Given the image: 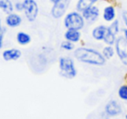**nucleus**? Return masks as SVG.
Returning a JSON list of instances; mask_svg holds the SVG:
<instances>
[{
  "label": "nucleus",
  "instance_id": "obj_1",
  "mask_svg": "<svg viewBox=\"0 0 127 119\" xmlns=\"http://www.w3.org/2000/svg\"><path fill=\"white\" fill-rule=\"evenodd\" d=\"M74 56L83 63L92 65L102 66L105 63V58L100 52L93 49L85 47H79L75 50Z\"/></svg>",
  "mask_w": 127,
  "mask_h": 119
},
{
  "label": "nucleus",
  "instance_id": "obj_2",
  "mask_svg": "<svg viewBox=\"0 0 127 119\" xmlns=\"http://www.w3.org/2000/svg\"><path fill=\"white\" fill-rule=\"evenodd\" d=\"M85 18L83 15H80L77 11H72L66 15L64 18V26L67 29H74V30H81L85 25Z\"/></svg>",
  "mask_w": 127,
  "mask_h": 119
},
{
  "label": "nucleus",
  "instance_id": "obj_3",
  "mask_svg": "<svg viewBox=\"0 0 127 119\" xmlns=\"http://www.w3.org/2000/svg\"><path fill=\"white\" fill-rule=\"evenodd\" d=\"M59 68L61 75L67 78H73L77 75L74 62L70 58H61L59 59Z\"/></svg>",
  "mask_w": 127,
  "mask_h": 119
},
{
  "label": "nucleus",
  "instance_id": "obj_4",
  "mask_svg": "<svg viewBox=\"0 0 127 119\" xmlns=\"http://www.w3.org/2000/svg\"><path fill=\"white\" fill-rule=\"evenodd\" d=\"M24 12L26 18L30 22H33L38 14V6L35 0H25L24 1Z\"/></svg>",
  "mask_w": 127,
  "mask_h": 119
},
{
  "label": "nucleus",
  "instance_id": "obj_5",
  "mask_svg": "<svg viewBox=\"0 0 127 119\" xmlns=\"http://www.w3.org/2000/svg\"><path fill=\"white\" fill-rule=\"evenodd\" d=\"M116 51L118 58L125 65H127V40L125 37H119L117 38L116 43Z\"/></svg>",
  "mask_w": 127,
  "mask_h": 119
},
{
  "label": "nucleus",
  "instance_id": "obj_6",
  "mask_svg": "<svg viewBox=\"0 0 127 119\" xmlns=\"http://www.w3.org/2000/svg\"><path fill=\"white\" fill-rule=\"evenodd\" d=\"M71 4V0H59L58 3L53 4L51 15L54 18H60L64 15Z\"/></svg>",
  "mask_w": 127,
  "mask_h": 119
},
{
  "label": "nucleus",
  "instance_id": "obj_7",
  "mask_svg": "<svg viewBox=\"0 0 127 119\" xmlns=\"http://www.w3.org/2000/svg\"><path fill=\"white\" fill-rule=\"evenodd\" d=\"M82 15H83L84 18L88 22H94L98 18L99 10L97 7L92 5L82 11Z\"/></svg>",
  "mask_w": 127,
  "mask_h": 119
},
{
  "label": "nucleus",
  "instance_id": "obj_8",
  "mask_svg": "<svg viewBox=\"0 0 127 119\" xmlns=\"http://www.w3.org/2000/svg\"><path fill=\"white\" fill-rule=\"evenodd\" d=\"M105 112L108 116H111V117L118 116L122 113V107L118 102L115 101V100H111L106 104Z\"/></svg>",
  "mask_w": 127,
  "mask_h": 119
},
{
  "label": "nucleus",
  "instance_id": "obj_9",
  "mask_svg": "<svg viewBox=\"0 0 127 119\" xmlns=\"http://www.w3.org/2000/svg\"><path fill=\"white\" fill-rule=\"evenodd\" d=\"M22 23V18L19 15L15 14V13H10L5 18V24L9 27L11 28H15L18 27L21 25Z\"/></svg>",
  "mask_w": 127,
  "mask_h": 119
},
{
  "label": "nucleus",
  "instance_id": "obj_10",
  "mask_svg": "<svg viewBox=\"0 0 127 119\" xmlns=\"http://www.w3.org/2000/svg\"><path fill=\"white\" fill-rule=\"evenodd\" d=\"M22 53L18 49H10L6 50L3 52V58L5 61H11V60H18L21 57Z\"/></svg>",
  "mask_w": 127,
  "mask_h": 119
},
{
  "label": "nucleus",
  "instance_id": "obj_11",
  "mask_svg": "<svg viewBox=\"0 0 127 119\" xmlns=\"http://www.w3.org/2000/svg\"><path fill=\"white\" fill-rule=\"evenodd\" d=\"M107 28L104 25H99V26L96 27L93 30H92V37L96 40H104V37H105L106 33H107Z\"/></svg>",
  "mask_w": 127,
  "mask_h": 119
},
{
  "label": "nucleus",
  "instance_id": "obj_12",
  "mask_svg": "<svg viewBox=\"0 0 127 119\" xmlns=\"http://www.w3.org/2000/svg\"><path fill=\"white\" fill-rule=\"evenodd\" d=\"M64 37L66 40L70 41V42L76 43L78 42L81 37V34H80L78 30H74V29H68L67 31L64 34Z\"/></svg>",
  "mask_w": 127,
  "mask_h": 119
},
{
  "label": "nucleus",
  "instance_id": "obj_13",
  "mask_svg": "<svg viewBox=\"0 0 127 119\" xmlns=\"http://www.w3.org/2000/svg\"><path fill=\"white\" fill-rule=\"evenodd\" d=\"M115 17H116V11H115L114 7L111 5L106 6L104 9V13H103L104 19L107 22H111L114 21Z\"/></svg>",
  "mask_w": 127,
  "mask_h": 119
},
{
  "label": "nucleus",
  "instance_id": "obj_14",
  "mask_svg": "<svg viewBox=\"0 0 127 119\" xmlns=\"http://www.w3.org/2000/svg\"><path fill=\"white\" fill-rule=\"evenodd\" d=\"M96 2H97V0H78L77 4V11L82 12L86 8L94 5Z\"/></svg>",
  "mask_w": 127,
  "mask_h": 119
},
{
  "label": "nucleus",
  "instance_id": "obj_15",
  "mask_svg": "<svg viewBox=\"0 0 127 119\" xmlns=\"http://www.w3.org/2000/svg\"><path fill=\"white\" fill-rule=\"evenodd\" d=\"M32 38H31V36L29 34L25 33V32L20 31L17 35V41L19 44L21 45H25V44H28L31 42Z\"/></svg>",
  "mask_w": 127,
  "mask_h": 119
},
{
  "label": "nucleus",
  "instance_id": "obj_16",
  "mask_svg": "<svg viewBox=\"0 0 127 119\" xmlns=\"http://www.w3.org/2000/svg\"><path fill=\"white\" fill-rule=\"evenodd\" d=\"M0 8L5 13L10 14L13 11V4L11 0H0Z\"/></svg>",
  "mask_w": 127,
  "mask_h": 119
},
{
  "label": "nucleus",
  "instance_id": "obj_17",
  "mask_svg": "<svg viewBox=\"0 0 127 119\" xmlns=\"http://www.w3.org/2000/svg\"><path fill=\"white\" fill-rule=\"evenodd\" d=\"M116 35H114V34H112L111 32H110L109 30H108V28H107V33H106L105 37H104V43H105L107 45H112L113 44H115L116 43Z\"/></svg>",
  "mask_w": 127,
  "mask_h": 119
},
{
  "label": "nucleus",
  "instance_id": "obj_18",
  "mask_svg": "<svg viewBox=\"0 0 127 119\" xmlns=\"http://www.w3.org/2000/svg\"><path fill=\"white\" fill-rule=\"evenodd\" d=\"M108 30L114 35H117L119 31V22H118V20H114L111 23V25L108 27Z\"/></svg>",
  "mask_w": 127,
  "mask_h": 119
},
{
  "label": "nucleus",
  "instance_id": "obj_19",
  "mask_svg": "<svg viewBox=\"0 0 127 119\" xmlns=\"http://www.w3.org/2000/svg\"><path fill=\"white\" fill-rule=\"evenodd\" d=\"M103 55L106 59H110L111 58H112L114 55V50L111 47V45H108L106 47L104 48L103 50Z\"/></svg>",
  "mask_w": 127,
  "mask_h": 119
},
{
  "label": "nucleus",
  "instance_id": "obj_20",
  "mask_svg": "<svg viewBox=\"0 0 127 119\" xmlns=\"http://www.w3.org/2000/svg\"><path fill=\"white\" fill-rule=\"evenodd\" d=\"M118 96L120 99L127 101V85H122L118 89Z\"/></svg>",
  "mask_w": 127,
  "mask_h": 119
},
{
  "label": "nucleus",
  "instance_id": "obj_21",
  "mask_svg": "<svg viewBox=\"0 0 127 119\" xmlns=\"http://www.w3.org/2000/svg\"><path fill=\"white\" fill-rule=\"evenodd\" d=\"M61 48L65 50V51H71V50L74 49V44H72V42L66 40L65 42H63L61 44Z\"/></svg>",
  "mask_w": 127,
  "mask_h": 119
},
{
  "label": "nucleus",
  "instance_id": "obj_22",
  "mask_svg": "<svg viewBox=\"0 0 127 119\" xmlns=\"http://www.w3.org/2000/svg\"><path fill=\"white\" fill-rule=\"evenodd\" d=\"M15 9L18 11H24V3H21V2L16 3V4H15Z\"/></svg>",
  "mask_w": 127,
  "mask_h": 119
},
{
  "label": "nucleus",
  "instance_id": "obj_23",
  "mask_svg": "<svg viewBox=\"0 0 127 119\" xmlns=\"http://www.w3.org/2000/svg\"><path fill=\"white\" fill-rule=\"evenodd\" d=\"M123 19H124V22H125V25L127 26V11H124L123 12Z\"/></svg>",
  "mask_w": 127,
  "mask_h": 119
},
{
  "label": "nucleus",
  "instance_id": "obj_24",
  "mask_svg": "<svg viewBox=\"0 0 127 119\" xmlns=\"http://www.w3.org/2000/svg\"><path fill=\"white\" fill-rule=\"evenodd\" d=\"M124 37H125V39L127 40V29L126 30H124Z\"/></svg>",
  "mask_w": 127,
  "mask_h": 119
},
{
  "label": "nucleus",
  "instance_id": "obj_25",
  "mask_svg": "<svg viewBox=\"0 0 127 119\" xmlns=\"http://www.w3.org/2000/svg\"><path fill=\"white\" fill-rule=\"evenodd\" d=\"M50 1H51L52 4H56V3H58V1H59V0H50Z\"/></svg>",
  "mask_w": 127,
  "mask_h": 119
},
{
  "label": "nucleus",
  "instance_id": "obj_26",
  "mask_svg": "<svg viewBox=\"0 0 127 119\" xmlns=\"http://www.w3.org/2000/svg\"><path fill=\"white\" fill-rule=\"evenodd\" d=\"M125 117H126V118H127V115H126V116H125Z\"/></svg>",
  "mask_w": 127,
  "mask_h": 119
}]
</instances>
